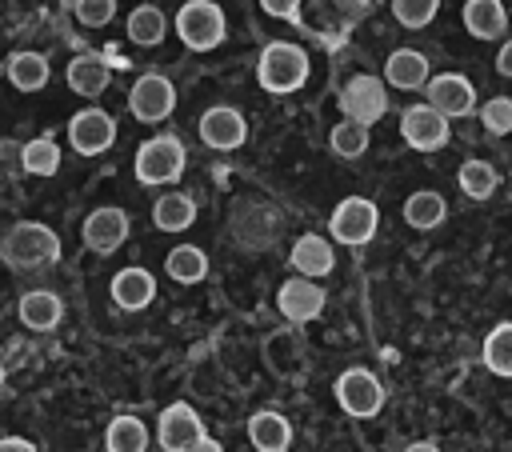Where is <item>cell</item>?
<instances>
[{"label":"cell","mask_w":512,"mask_h":452,"mask_svg":"<svg viewBox=\"0 0 512 452\" xmlns=\"http://www.w3.org/2000/svg\"><path fill=\"white\" fill-rule=\"evenodd\" d=\"M428 104L436 108V112H444L448 120H456V116H468L472 108H476V88L468 84V76H460V72H440V76H428Z\"/></svg>","instance_id":"11"},{"label":"cell","mask_w":512,"mask_h":452,"mask_svg":"<svg viewBox=\"0 0 512 452\" xmlns=\"http://www.w3.org/2000/svg\"><path fill=\"white\" fill-rule=\"evenodd\" d=\"M256 80H260L264 92H276V96L296 92L308 80V56H304V48L300 44H288V40L264 44V52L256 60Z\"/></svg>","instance_id":"1"},{"label":"cell","mask_w":512,"mask_h":452,"mask_svg":"<svg viewBox=\"0 0 512 452\" xmlns=\"http://www.w3.org/2000/svg\"><path fill=\"white\" fill-rule=\"evenodd\" d=\"M464 28H468L476 40H496V36H504V28H508L504 4H500V0H468V4H464Z\"/></svg>","instance_id":"22"},{"label":"cell","mask_w":512,"mask_h":452,"mask_svg":"<svg viewBox=\"0 0 512 452\" xmlns=\"http://www.w3.org/2000/svg\"><path fill=\"white\" fill-rule=\"evenodd\" d=\"M376 224H380V212H376V204L372 200H364V196H348V200H340L336 208H332V220H328V228H332V236L340 240V244H368L372 236H376Z\"/></svg>","instance_id":"6"},{"label":"cell","mask_w":512,"mask_h":452,"mask_svg":"<svg viewBox=\"0 0 512 452\" xmlns=\"http://www.w3.org/2000/svg\"><path fill=\"white\" fill-rule=\"evenodd\" d=\"M20 164H24V172H32V176H56V168H60V148H56V140H52V136L28 140V144L20 148Z\"/></svg>","instance_id":"30"},{"label":"cell","mask_w":512,"mask_h":452,"mask_svg":"<svg viewBox=\"0 0 512 452\" xmlns=\"http://www.w3.org/2000/svg\"><path fill=\"white\" fill-rule=\"evenodd\" d=\"M248 440L256 452H288L292 444V424L280 412H256L248 420Z\"/></svg>","instance_id":"20"},{"label":"cell","mask_w":512,"mask_h":452,"mask_svg":"<svg viewBox=\"0 0 512 452\" xmlns=\"http://www.w3.org/2000/svg\"><path fill=\"white\" fill-rule=\"evenodd\" d=\"M60 316H64V304H60L56 292H48V288H32V292L20 296V320H24L32 332H48V328H56Z\"/></svg>","instance_id":"19"},{"label":"cell","mask_w":512,"mask_h":452,"mask_svg":"<svg viewBox=\"0 0 512 452\" xmlns=\"http://www.w3.org/2000/svg\"><path fill=\"white\" fill-rule=\"evenodd\" d=\"M440 0H392V16L404 24V28H424L432 24Z\"/></svg>","instance_id":"33"},{"label":"cell","mask_w":512,"mask_h":452,"mask_svg":"<svg viewBox=\"0 0 512 452\" xmlns=\"http://www.w3.org/2000/svg\"><path fill=\"white\" fill-rule=\"evenodd\" d=\"M444 212H448V204H444V196L432 192V188H420V192H412V196L404 200V220H408V228H416V232L436 228V224L444 220Z\"/></svg>","instance_id":"26"},{"label":"cell","mask_w":512,"mask_h":452,"mask_svg":"<svg viewBox=\"0 0 512 452\" xmlns=\"http://www.w3.org/2000/svg\"><path fill=\"white\" fill-rule=\"evenodd\" d=\"M192 220H196V204H192V196H184V192H164V196L152 204V224H156L160 232H184Z\"/></svg>","instance_id":"24"},{"label":"cell","mask_w":512,"mask_h":452,"mask_svg":"<svg viewBox=\"0 0 512 452\" xmlns=\"http://www.w3.org/2000/svg\"><path fill=\"white\" fill-rule=\"evenodd\" d=\"M228 32V20L220 12V4L212 0H188L180 12H176V36L192 48V52H208L224 40Z\"/></svg>","instance_id":"3"},{"label":"cell","mask_w":512,"mask_h":452,"mask_svg":"<svg viewBox=\"0 0 512 452\" xmlns=\"http://www.w3.org/2000/svg\"><path fill=\"white\" fill-rule=\"evenodd\" d=\"M480 124H484L492 136L512 132V96H492V100H484V108H480Z\"/></svg>","instance_id":"34"},{"label":"cell","mask_w":512,"mask_h":452,"mask_svg":"<svg viewBox=\"0 0 512 452\" xmlns=\"http://www.w3.org/2000/svg\"><path fill=\"white\" fill-rule=\"evenodd\" d=\"M172 108H176V88H172V80L160 76V72H144V76L132 84V92H128V112H132L136 120H144V124L168 120Z\"/></svg>","instance_id":"5"},{"label":"cell","mask_w":512,"mask_h":452,"mask_svg":"<svg viewBox=\"0 0 512 452\" xmlns=\"http://www.w3.org/2000/svg\"><path fill=\"white\" fill-rule=\"evenodd\" d=\"M260 8L268 16H280V20H292L300 12V0H260Z\"/></svg>","instance_id":"36"},{"label":"cell","mask_w":512,"mask_h":452,"mask_svg":"<svg viewBox=\"0 0 512 452\" xmlns=\"http://www.w3.org/2000/svg\"><path fill=\"white\" fill-rule=\"evenodd\" d=\"M168 32V16L156 8V4H140L128 12V40L140 44V48H156Z\"/></svg>","instance_id":"25"},{"label":"cell","mask_w":512,"mask_h":452,"mask_svg":"<svg viewBox=\"0 0 512 452\" xmlns=\"http://www.w3.org/2000/svg\"><path fill=\"white\" fill-rule=\"evenodd\" d=\"M400 136L404 144H412L416 152H436L448 144V116L436 112L432 104H412L400 116Z\"/></svg>","instance_id":"8"},{"label":"cell","mask_w":512,"mask_h":452,"mask_svg":"<svg viewBox=\"0 0 512 452\" xmlns=\"http://www.w3.org/2000/svg\"><path fill=\"white\" fill-rule=\"evenodd\" d=\"M336 400H340V408H344L348 416L368 420V416L380 412L384 388H380V380H376L368 368H348V372L336 376Z\"/></svg>","instance_id":"7"},{"label":"cell","mask_w":512,"mask_h":452,"mask_svg":"<svg viewBox=\"0 0 512 452\" xmlns=\"http://www.w3.org/2000/svg\"><path fill=\"white\" fill-rule=\"evenodd\" d=\"M384 80L392 88H404V92H416L428 84V56L416 52V48H396L388 60H384Z\"/></svg>","instance_id":"17"},{"label":"cell","mask_w":512,"mask_h":452,"mask_svg":"<svg viewBox=\"0 0 512 452\" xmlns=\"http://www.w3.org/2000/svg\"><path fill=\"white\" fill-rule=\"evenodd\" d=\"M152 296H156V280H152L148 268H120L112 276V300H116V308L140 312V308L152 304Z\"/></svg>","instance_id":"16"},{"label":"cell","mask_w":512,"mask_h":452,"mask_svg":"<svg viewBox=\"0 0 512 452\" xmlns=\"http://www.w3.org/2000/svg\"><path fill=\"white\" fill-rule=\"evenodd\" d=\"M112 140H116V120L104 108H80L68 120V144L80 156H100L112 148Z\"/></svg>","instance_id":"9"},{"label":"cell","mask_w":512,"mask_h":452,"mask_svg":"<svg viewBox=\"0 0 512 452\" xmlns=\"http://www.w3.org/2000/svg\"><path fill=\"white\" fill-rule=\"evenodd\" d=\"M132 168L140 184H172L184 172V144L176 136H152L136 148Z\"/></svg>","instance_id":"4"},{"label":"cell","mask_w":512,"mask_h":452,"mask_svg":"<svg viewBox=\"0 0 512 452\" xmlns=\"http://www.w3.org/2000/svg\"><path fill=\"white\" fill-rule=\"evenodd\" d=\"M276 308H280L288 320H316L320 308H324V288L312 284V276H292V280L280 284Z\"/></svg>","instance_id":"14"},{"label":"cell","mask_w":512,"mask_h":452,"mask_svg":"<svg viewBox=\"0 0 512 452\" xmlns=\"http://www.w3.org/2000/svg\"><path fill=\"white\" fill-rule=\"evenodd\" d=\"M404 452H440V448H436V444H432V440H420V444H408V448H404Z\"/></svg>","instance_id":"40"},{"label":"cell","mask_w":512,"mask_h":452,"mask_svg":"<svg viewBox=\"0 0 512 452\" xmlns=\"http://www.w3.org/2000/svg\"><path fill=\"white\" fill-rule=\"evenodd\" d=\"M328 144H332V152H336V156L356 160V156H364V152H368V124H360V120H348V116H344V120L332 128Z\"/></svg>","instance_id":"31"},{"label":"cell","mask_w":512,"mask_h":452,"mask_svg":"<svg viewBox=\"0 0 512 452\" xmlns=\"http://www.w3.org/2000/svg\"><path fill=\"white\" fill-rule=\"evenodd\" d=\"M496 72L500 76H512V40H504V48L496 52Z\"/></svg>","instance_id":"37"},{"label":"cell","mask_w":512,"mask_h":452,"mask_svg":"<svg viewBox=\"0 0 512 452\" xmlns=\"http://www.w3.org/2000/svg\"><path fill=\"white\" fill-rule=\"evenodd\" d=\"M164 272H168L176 284H200V280L208 276V256H204V248H196V244H176V248L168 252V260H164Z\"/></svg>","instance_id":"27"},{"label":"cell","mask_w":512,"mask_h":452,"mask_svg":"<svg viewBox=\"0 0 512 452\" xmlns=\"http://www.w3.org/2000/svg\"><path fill=\"white\" fill-rule=\"evenodd\" d=\"M332 264H336V252H332V244H328L324 236L304 232V236L292 244V268H296L300 276H328Z\"/></svg>","instance_id":"18"},{"label":"cell","mask_w":512,"mask_h":452,"mask_svg":"<svg viewBox=\"0 0 512 452\" xmlns=\"http://www.w3.org/2000/svg\"><path fill=\"white\" fill-rule=\"evenodd\" d=\"M0 256H4L12 268H40V264H52V260L60 256V236H56L48 224L20 220L16 228L4 232Z\"/></svg>","instance_id":"2"},{"label":"cell","mask_w":512,"mask_h":452,"mask_svg":"<svg viewBox=\"0 0 512 452\" xmlns=\"http://www.w3.org/2000/svg\"><path fill=\"white\" fill-rule=\"evenodd\" d=\"M200 436H204V424L192 412V404H168L160 412V448L164 452H180L184 444H192Z\"/></svg>","instance_id":"15"},{"label":"cell","mask_w":512,"mask_h":452,"mask_svg":"<svg viewBox=\"0 0 512 452\" xmlns=\"http://www.w3.org/2000/svg\"><path fill=\"white\" fill-rule=\"evenodd\" d=\"M72 12H76V20L84 28H104L116 16V0H76Z\"/></svg>","instance_id":"35"},{"label":"cell","mask_w":512,"mask_h":452,"mask_svg":"<svg viewBox=\"0 0 512 452\" xmlns=\"http://www.w3.org/2000/svg\"><path fill=\"white\" fill-rule=\"evenodd\" d=\"M80 236H84V244L92 252L108 256V252H116L128 240V212L124 208H96V212H88Z\"/></svg>","instance_id":"13"},{"label":"cell","mask_w":512,"mask_h":452,"mask_svg":"<svg viewBox=\"0 0 512 452\" xmlns=\"http://www.w3.org/2000/svg\"><path fill=\"white\" fill-rule=\"evenodd\" d=\"M456 180H460L464 196H472V200H488V196L496 192V184H500L496 168H492V164H484V160H464Z\"/></svg>","instance_id":"32"},{"label":"cell","mask_w":512,"mask_h":452,"mask_svg":"<svg viewBox=\"0 0 512 452\" xmlns=\"http://www.w3.org/2000/svg\"><path fill=\"white\" fill-rule=\"evenodd\" d=\"M108 80H112V68H108L104 56L84 52V56H76V60L68 64V88L80 92V96H100V92L108 88Z\"/></svg>","instance_id":"21"},{"label":"cell","mask_w":512,"mask_h":452,"mask_svg":"<svg viewBox=\"0 0 512 452\" xmlns=\"http://www.w3.org/2000/svg\"><path fill=\"white\" fill-rule=\"evenodd\" d=\"M108 452H148V428L140 416H116L104 432Z\"/></svg>","instance_id":"28"},{"label":"cell","mask_w":512,"mask_h":452,"mask_svg":"<svg viewBox=\"0 0 512 452\" xmlns=\"http://www.w3.org/2000/svg\"><path fill=\"white\" fill-rule=\"evenodd\" d=\"M0 452H36L28 440H20V436H8V440H0Z\"/></svg>","instance_id":"39"},{"label":"cell","mask_w":512,"mask_h":452,"mask_svg":"<svg viewBox=\"0 0 512 452\" xmlns=\"http://www.w3.org/2000/svg\"><path fill=\"white\" fill-rule=\"evenodd\" d=\"M4 72H8V84L16 92H40L48 84V60L40 52H16V56H8V68Z\"/></svg>","instance_id":"23"},{"label":"cell","mask_w":512,"mask_h":452,"mask_svg":"<svg viewBox=\"0 0 512 452\" xmlns=\"http://www.w3.org/2000/svg\"><path fill=\"white\" fill-rule=\"evenodd\" d=\"M180 452H224V448H220V444H216L212 436H200V440H192V444H184Z\"/></svg>","instance_id":"38"},{"label":"cell","mask_w":512,"mask_h":452,"mask_svg":"<svg viewBox=\"0 0 512 452\" xmlns=\"http://www.w3.org/2000/svg\"><path fill=\"white\" fill-rule=\"evenodd\" d=\"M484 368L496 376H512V320L496 324L484 336Z\"/></svg>","instance_id":"29"},{"label":"cell","mask_w":512,"mask_h":452,"mask_svg":"<svg viewBox=\"0 0 512 452\" xmlns=\"http://www.w3.org/2000/svg\"><path fill=\"white\" fill-rule=\"evenodd\" d=\"M244 136H248V124H244V116H240L236 108H228V104H216V108H208V112L200 116V140H204L208 148H216V152L240 148Z\"/></svg>","instance_id":"12"},{"label":"cell","mask_w":512,"mask_h":452,"mask_svg":"<svg viewBox=\"0 0 512 452\" xmlns=\"http://www.w3.org/2000/svg\"><path fill=\"white\" fill-rule=\"evenodd\" d=\"M340 112L348 120H360V124H376L384 112H388V92H384V80L376 76H352L340 92Z\"/></svg>","instance_id":"10"}]
</instances>
